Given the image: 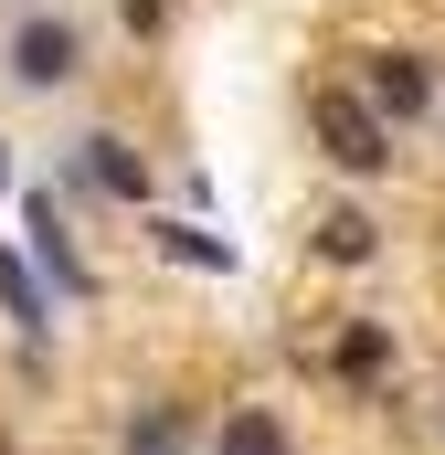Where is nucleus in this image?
Segmentation results:
<instances>
[{"label": "nucleus", "instance_id": "1", "mask_svg": "<svg viewBox=\"0 0 445 455\" xmlns=\"http://www.w3.org/2000/svg\"><path fill=\"white\" fill-rule=\"evenodd\" d=\"M75 64H85V32H75L64 11H21V21H11V85L53 96V85H75Z\"/></svg>", "mask_w": 445, "mask_h": 455}, {"label": "nucleus", "instance_id": "2", "mask_svg": "<svg viewBox=\"0 0 445 455\" xmlns=\"http://www.w3.org/2000/svg\"><path fill=\"white\" fill-rule=\"evenodd\" d=\"M319 148H329V170H350V180H382L392 170V138H382L371 96H319Z\"/></svg>", "mask_w": 445, "mask_h": 455}, {"label": "nucleus", "instance_id": "3", "mask_svg": "<svg viewBox=\"0 0 445 455\" xmlns=\"http://www.w3.org/2000/svg\"><path fill=\"white\" fill-rule=\"evenodd\" d=\"M435 107V64H414V53H371V116L392 127V116H425Z\"/></svg>", "mask_w": 445, "mask_h": 455}, {"label": "nucleus", "instance_id": "4", "mask_svg": "<svg viewBox=\"0 0 445 455\" xmlns=\"http://www.w3.org/2000/svg\"><path fill=\"white\" fill-rule=\"evenodd\" d=\"M21 223H32V265H43V275H53L64 297H85V254H75L64 212H53V191H32V212H21Z\"/></svg>", "mask_w": 445, "mask_h": 455}, {"label": "nucleus", "instance_id": "5", "mask_svg": "<svg viewBox=\"0 0 445 455\" xmlns=\"http://www.w3.org/2000/svg\"><path fill=\"white\" fill-rule=\"evenodd\" d=\"M85 180L117 191V202H149V159H138L127 138H85Z\"/></svg>", "mask_w": 445, "mask_h": 455}, {"label": "nucleus", "instance_id": "6", "mask_svg": "<svg viewBox=\"0 0 445 455\" xmlns=\"http://www.w3.org/2000/svg\"><path fill=\"white\" fill-rule=\"evenodd\" d=\"M0 307H11V329H21V339H43V329H53V307H43V275H32V254H0Z\"/></svg>", "mask_w": 445, "mask_h": 455}, {"label": "nucleus", "instance_id": "7", "mask_svg": "<svg viewBox=\"0 0 445 455\" xmlns=\"http://www.w3.org/2000/svg\"><path fill=\"white\" fill-rule=\"evenodd\" d=\"M213 455H287V424H276L265 403H233L222 435H213Z\"/></svg>", "mask_w": 445, "mask_h": 455}, {"label": "nucleus", "instance_id": "8", "mask_svg": "<svg viewBox=\"0 0 445 455\" xmlns=\"http://www.w3.org/2000/svg\"><path fill=\"white\" fill-rule=\"evenodd\" d=\"M117 445H127V455H191V424H181V413H170V403H138V413H127V435H117Z\"/></svg>", "mask_w": 445, "mask_h": 455}, {"label": "nucleus", "instance_id": "9", "mask_svg": "<svg viewBox=\"0 0 445 455\" xmlns=\"http://www.w3.org/2000/svg\"><path fill=\"white\" fill-rule=\"evenodd\" d=\"M159 254H181V265H202V275H233V243L202 223H159Z\"/></svg>", "mask_w": 445, "mask_h": 455}, {"label": "nucleus", "instance_id": "10", "mask_svg": "<svg viewBox=\"0 0 445 455\" xmlns=\"http://www.w3.org/2000/svg\"><path fill=\"white\" fill-rule=\"evenodd\" d=\"M319 254H339V265H371V254H382L371 212H329V223H319Z\"/></svg>", "mask_w": 445, "mask_h": 455}, {"label": "nucleus", "instance_id": "11", "mask_svg": "<svg viewBox=\"0 0 445 455\" xmlns=\"http://www.w3.org/2000/svg\"><path fill=\"white\" fill-rule=\"evenodd\" d=\"M382 360H392V329H382V318H360V329L339 339V371H350V381H371Z\"/></svg>", "mask_w": 445, "mask_h": 455}, {"label": "nucleus", "instance_id": "12", "mask_svg": "<svg viewBox=\"0 0 445 455\" xmlns=\"http://www.w3.org/2000/svg\"><path fill=\"white\" fill-rule=\"evenodd\" d=\"M117 11H127V32H138V43H149V32L170 21V0H117Z\"/></svg>", "mask_w": 445, "mask_h": 455}, {"label": "nucleus", "instance_id": "13", "mask_svg": "<svg viewBox=\"0 0 445 455\" xmlns=\"http://www.w3.org/2000/svg\"><path fill=\"white\" fill-rule=\"evenodd\" d=\"M0 191H11V148H0Z\"/></svg>", "mask_w": 445, "mask_h": 455}]
</instances>
